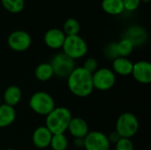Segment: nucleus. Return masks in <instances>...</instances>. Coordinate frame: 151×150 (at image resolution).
<instances>
[{"label":"nucleus","instance_id":"14","mask_svg":"<svg viewBox=\"0 0 151 150\" xmlns=\"http://www.w3.org/2000/svg\"><path fill=\"white\" fill-rule=\"evenodd\" d=\"M134 63L127 57H118L112 60V71L115 74L120 76H128L132 74Z\"/></svg>","mask_w":151,"mask_h":150},{"label":"nucleus","instance_id":"11","mask_svg":"<svg viewBox=\"0 0 151 150\" xmlns=\"http://www.w3.org/2000/svg\"><path fill=\"white\" fill-rule=\"evenodd\" d=\"M65 37L66 36L62 31V29L50 28L45 33L43 40L46 46L49 47L50 49L58 50V49H62Z\"/></svg>","mask_w":151,"mask_h":150},{"label":"nucleus","instance_id":"25","mask_svg":"<svg viewBox=\"0 0 151 150\" xmlns=\"http://www.w3.org/2000/svg\"><path fill=\"white\" fill-rule=\"evenodd\" d=\"M115 149L116 150H134V147L131 139L127 138H120L115 143Z\"/></svg>","mask_w":151,"mask_h":150},{"label":"nucleus","instance_id":"8","mask_svg":"<svg viewBox=\"0 0 151 150\" xmlns=\"http://www.w3.org/2000/svg\"><path fill=\"white\" fill-rule=\"evenodd\" d=\"M7 44L11 50L16 52H23L32 44L31 35L24 30H15L7 38Z\"/></svg>","mask_w":151,"mask_h":150},{"label":"nucleus","instance_id":"24","mask_svg":"<svg viewBox=\"0 0 151 150\" xmlns=\"http://www.w3.org/2000/svg\"><path fill=\"white\" fill-rule=\"evenodd\" d=\"M104 56L111 60H114L119 57L118 54V50H117V42H110L107 44L104 50Z\"/></svg>","mask_w":151,"mask_h":150},{"label":"nucleus","instance_id":"4","mask_svg":"<svg viewBox=\"0 0 151 150\" xmlns=\"http://www.w3.org/2000/svg\"><path fill=\"white\" fill-rule=\"evenodd\" d=\"M63 53L68 56L73 60L80 59L85 57L88 53V43L79 34L66 36L62 46Z\"/></svg>","mask_w":151,"mask_h":150},{"label":"nucleus","instance_id":"12","mask_svg":"<svg viewBox=\"0 0 151 150\" xmlns=\"http://www.w3.org/2000/svg\"><path fill=\"white\" fill-rule=\"evenodd\" d=\"M52 133L45 126H38L32 134V141L35 148L43 149L50 147V141L52 138Z\"/></svg>","mask_w":151,"mask_h":150},{"label":"nucleus","instance_id":"16","mask_svg":"<svg viewBox=\"0 0 151 150\" xmlns=\"http://www.w3.org/2000/svg\"><path fill=\"white\" fill-rule=\"evenodd\" d=\"M16 111L14 107L7 104L0 105V128H5L11 126L16 119Z\"/></svg>","mask_w":151,"mask_h":150},{"label":"nucleus","instance_id":"27","mask_svg":"<svg viewBox=\"0 0 151 150\" xmlns=\"http://www.w3.org/2000/svg\"><path fill=\"white\" fill-rule=\"evenodd\" d=\"M124 4V9L128 11H134L137 10L141 4L140 0H122Z\"/></svg>","mask_w":151,"mask_h":150},{"label":"nucleus","instance_id":"2","mask_svg":"<svg viewBox=\"0 0 151 150\" xmlns=\"http://www.w3.org/2000/svg\"><path fill=\"white\" fill-rule=\"evenodd\" d=\"M73 116L66 107H55V109L46 116L45 126L52 134L65 133Z\"/></svg>","mask_w":151,"mask_h":150},{"label":"nucleus","instance_id":"23","mask_svg":"<svg viewBox=\"0 0 151 150\" xmlns=\"http://www.w3.org/2000/svg\"><path fill=\"white\" fill-rule=\"evenodd\" d=\"M134 48V46L132 43V42L127 38H123L119 42H117V50H118L119 57H127L132 54Z\"/></svg>","mask_w":151,"mask_h":150},{"label":"nucleus","instance_id":"17","mask_svg":"<svg viewBox=\"0 0 151 150\" xmlns=\"http://www.w3.org/2000/svg\"><path fill=\"white\" fill-rule=\"evenodd\" d=\"M146 37H147L146 31L142 27L139 26H133L128 28V30L126 33V36L124 38H127L129 41H131L134 46H135L137 44L142 43L145 41Z\"/></svg>","mask_w":151,"mask_h":150},{"label":"nucleus","instance_id":"7","mask_svg":"<svg viewBox=\"0 0 151 150\" xmlns=\"http://www.w3.org/2000/svg\"><path fill=\"white\" fill-rule=\"evenodd\" d=\"M94 88L99 91H107L116 83V74L110 68H99L92 74Z\"/></svg>","mask_w":151,"mask_h":150},{"label":"nucleus","instance_id":"32","mask_svg":"<svg viewBox=\"0 0 151 150\" xmlns=\"http://www.w3.org/2000/svg\"><path fill=\"white\" fill-rule=\"evenodd\" d=\"M2 103H1V96H0V105H1Z\"/></svg>","mask_w":151,"mask_h":150},{"label":"nucleus","instance_id":"9","mask_svg":"<svg viewBox=\"0 0 151 150\" xmlns=\"http://www.w3.org/2000/svg\"><path fill=\"white\" fill-rule=\"evenodd\" d=\"M85 150H110L111 143L108 136L100 131H92L84 138Z\"/></svg>","mask_w":151,"mask_h":150},{"label":"nucleus","instance_id":"19","mask_svg":"<svg viewBox=\"0 0 151 150\" xmlns=\"http://www.w3.org/2000/svg\"><path fill=\"white\" fill-rule=\"evenodd\" d=\"M35 76L39 81H48L53 76V70L50 63H42L38 65L35 70Z\"/></svg>","mask_w":151,"mask_h":150},{"label":"nucleus","instance_id":"28","mask_svg":"<svg viewBox=\"0 0 151 150\" xmlns=\"http://www.w3.org/2000/svg\"><path fill=\"white\" fill-rule=\"evenodd\" d=\"M107 136H108V135H107ZM119 139H120V136L119 135V133H118L116 131L111 133L110 135L108 136V140H109V141H110L111 144V143H114V144H115Z\"/></svg>","mask_w":151,"mask_h":150},{"label":"nucleus","instance_id":"33","mask_svg":"<svg viewBox=\"0 0 151 150\" xmlns=\"http://www.w3.org/2000/svg\"><path fill=\"white\" fill-rule=\"evenodd\" d=\"M0 2H1V0H0Z\"/></svg>","mask_w":151,"mask_h":150},{"label":"nucleus","instance_id":"21","mask_svg":"<svg viewBox=\"0 0 151 150\" xmlns=\"http://www.w3.org/2000/svg\"><path fill=\"white\" fill-rule=\"evenodd\" d=\"M50 146L52 150H66L68 148V139L65 133L53 134Z\"/></svg>","mask_w":151,"mask_h":150},{"label":"nucleus","instance_id":"30","mask_svg":"<svg viewBox=\"0 0 151 150\" xmlns=\"http://www.w3.org/2000/svg\"><path fill=\"white\" fill-rule=\"evenodd\" d=\"M141 1V3H144V4H147V3H149L150 0H140Z\"/></svg>","mask_w":151,"mask_h":150},{"label":"nucleus","instance_id":"22","mask_svg":"<svg viewBox=\"0 0 151 150\" xmlns=\"http://www.w3.org/2000/svg\"><path fill=\"white\" fill-rule=\"evenodd\" d=\"M1 3L11 13H19L25 7V0H1Z\"/></svg>","mask_w":151,"mask_h":150},{"label":"nucleus","instance_id":"20","mask_svg":"<svg viewBox=\"0 0 151 150\" xmlns=\"http://www.w3.org/2000/svg\"><path fill=\"white\" fill-rule=\"evenodd\" d=\"M80 30H81V24L76 19H73V18L67 19L65 21L63 25V29H62L65 36L79 34Z\"/></svg>","mask_w":151,"mask_h":150},{"label":"nucleus","instance_id":"3","mask_svg":"<svg viewBox=\"0 0 151 150\" xmlns=\"http://www.w3.org/2000/svg\"><path fill=\"white\" fill-rule=\"evenodd\" d=\"M28 104L35 113L45 117L56 107L53 97L45 91H37L34 93L29 98Z\"/></svg>","mask_w":151,"mask_h":150},{"label":"nucleus","instance_id":"15","mask_svg":"<svg viewBox=\"0 0 151 150\" xmlns=\"http://www.w3.org/2000/svg\"><path fill=\"white\" fill-rule=\"evenodd\" d=\"M21 97H22L21 89L15 85L7 87L3 95L4 104H7L12 107H14L17 104H19L21 100Z\"/></svg>","mask_w":151,"mask_h":150},{"label":"nucleus","instance_id":"29","mask_svg":"<svg viewBox=\"0 0 151 150\" xmlns=\"http://www.w3.org/2000/svg\"><path fill=\"white\" fill-rule=\"evenodd\" d=\"M74 146L77 148H84V139L80 138H74Z\"/></svg>","mask_w":151,"mask_h":150},{"label":"nucleus","instance_id":"6","mask_svg":"<svg viewBox=\"0 0 151 150\" xmlns=\"http://www.w3.org/2000/svg\"><path fill=\"white\" fill-rule=\"evenodd\" d=\"M50 64L52 67L54 75L60 79L67 78L75 68L74 60L70 58L63 52L54 55Z\"/></svg>","mask_w":151,"mask_h":150},{"label":"nucleus","instance_id":"31","mask_svg":"<svg viewBox=\"0 0 151 150\" xmlns=\"http://www.w3.org/2000/svg\"><path fill=\"white\" fill-rule=\"evenodd\" d=\"M5 150H16V149H5Z\"/></svg>","mask_w":151,"mask_h":150},{"label":"nucleus","instance_id":"13","mask_svg":"<svg viewBox=\"0 0 151 150\" xmlns=\"http://www.w3.org/2000/svg\"><path fill=\"white\" fill-rule=\"evenodd\" d=\"M67 131L73 138L84 139L89 133V127L87 121L81 118L76 117L72 118L68 125Z\"/></svg>","mask_w":151,"mask_h":150},{"label":"nucleus","instance_id":"26","mask_svg":"<svg viewBox=\"0 0 151 150\" xmlns=\"http://www.w3.org/2000/svg\"><path fill=\"white\" fill-rule=\"evenodd\" d=\"M86 71L93 74L97 69H98V62L96 58L94 57H88L84 61L83 66H82Z\"/></svg>","mask_w":151,"mask_h":150},{"label":"nucleus","instance_id":"10","mask_svg":"<svg viewBox=\"0 0 151 150\" xmlns=\"http://www.w3.org/2000/svg\"><path fill=\"white\" fill-rule=\"evenodd\" d=\"M132 75L134 79L141 83L147 85L151 81V65L150 62L141 60L134 64Z\"/></svg>","mask_w":151,"mask_h":150},{"label":"nucleus","instance_id":"18","mask_svg":"<svg viewBox=\"0 0 151 150\" xmlns=\"http://www.w3.org/2000/svg\"><path fill=\"white\" fill-rule=\"evenodd\" d=\"M102 9L110 15H119L125 11L122 0H103Z\"/></svg>","mask_w":151,"mask_h":150},{"label":"nucleus","instance_id":"5","mask_svg":"<svg viewBox=\"0 0 151 150\" xmlns=\"http://www.w3.org/2000/svg\"><path fill=\"white\" fill-rule=\"evenodd\" d=\"M139 120L137 117L131 112H124L119 115L116 121V132L120 138L131 139L139 130Z\"/></svg>","mask_w":151,"mask_h":150},{"label":"nucleus","instance_id":"1","mask_svg":"<svg viewBox=\"0 0 151 150\" xmlns=\"http://www.w3.org/2000/svg\"><path fill=\"white\" fill-rule=\"evenodd\" d=\"M66 79L68 89L73 95L84 98L92 94L94 90L92 74L82 66L75 67Z\"/></svg>","mask_w":151,"mask_h":150}]
</instances>
